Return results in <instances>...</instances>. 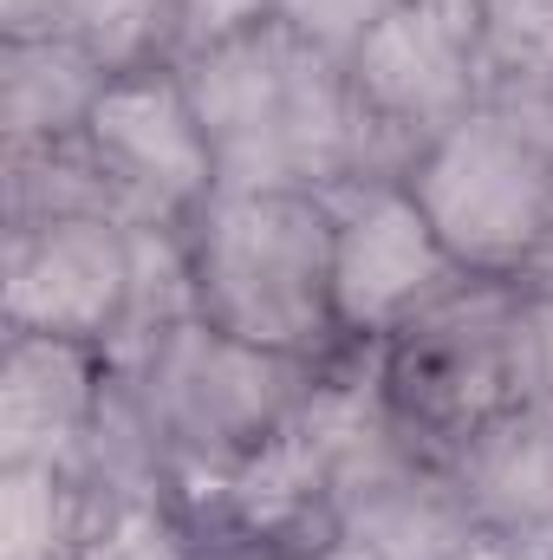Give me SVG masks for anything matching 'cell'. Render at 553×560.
Returning a JSON list of instances; mask_svg holds the SVG:
<instances>
[{
	"label": "cell",
	"mask_w": 553,
	"mask_h": 560,
	"mask_svg": "<svg viewBox=\"0 0 553 560\" xmlns=\"http://www.w3.org/2000/svg\"><path fill=\"white\" fill-rule=\"evenodd\" d=\"M215 150L222 189H339L358 176V105L339 59L261 20L176 66Z\"/></svg>",
	"instance_id": "1"
},
{
	"label": "cell",
	"mask_w": 553,
	"mask_h": 560,
	"mask_svg": "<svg viewBox=\"0 0 553 560\" xmlns=\"http://www.w3.org/2000/svg\"><path fill=\"white\" fill-rule=\"evenodd\" d=\"M189 300L209 326L286 359H352L332 313V215L313 189H215L183 229Z\"/></svg>",
	"instance_id": "2"
},
{
	"label": "cell",
	"mask_w": 553,
	"mask_h": 560,
	"mask_svg": "<svg viewBox=\"0 0 553 560\" xmlns=\"http://www.w3.org/2000/svg\"><path fill=\"white\" fill-rule=\"evenodd\" d=\"M326 372L332 365L248 346V339L209 326L202 313L176 319L169 332H156L143 346L138 359L118 365L143 430H150V443L163 456L169 489L222 476V469L261 456L268 443H280L313 411Z\"/></svg>",
	"instance_id": "3"
},
{
	"label": "cell",
	"mask_w": 553,
	"mask_h": 560,
	"mask_svg": "<svg viewBox=\"0 0 553 560\" xmlns=\"http://www.w3.org/2000/svg\"><path fill=\"white\" fill-rule=\"evenodd\" d=\"M404 183L469 280L553 268V92H489Z\"/></svg>",
	"instance_id": "4"
},
{
	"label": "cell",
	"mask_w": 553,
	"mask_h": 560,
	"mask_svg": "<svg viewBox=\"0 0 553 560\" xmlns=\"http://www.w3.org/2000/svg\"><path fill=\"white\" fill-rule=\"evenodd\" d=\"M365 372L411 436H423L436 456L462 450L482 423L528 398L515 280H462L423 319L372 346Z\"/></svg>",
	"instance_id": "5"
},
{
	"label": "cell",
	"mask_w": 553,
	"mask_h": 560,
	"mask_svg": "<svg viewBox=\"0 0 553 560\" xmlns=\"http://www.w3.org/2000/svg\"><path fill=\"white\" fill-rule=\"evenodd\" d=\"M143 287V229L111 209H59L7 222L0 332H46L118 352Z\"/></svg>",
	"instance_id": "6"
},
{
	"label": "cell",
	"mask_w": 553,
	"mask_h": 560,
	"mask_svg": "<svg viewBox=\"0 0 553 560\" xmlns=\"http://www.w3.org/2000/svg\"><path fill=\"white\" fill-rule=\"evenodd\" d=\"M345 79H352L358 138H365L358 176H398V183L449 125H462L489 98L475 20H456L416 0H404L345 59Z\"/></svg>",
	"instance_id": "7"
},
{
	"label": "cell",
	"mask_w": 553,
	"mask_h": 560,
	"mask_svg": "<svg viewBox=\"0 0 553 560\" xmlns=\"http://www.w3.org/2000/svg\"><path fill=\"white\" fill-rule=\"evenodd\" d=\"M326 215H332V313L345 352L385 346L469 280L443 248V235L430 229V215L416 209L411 183L398 176H352L326 189Z\"/></svg>",
	"instance_id": "8"
},
{
	"label": "cell",
	"mask_w": 553,
	"mask_h": 560,
	"mask_svg": "<svg viewBox=\"0 0 553 560\" xmlns=\"http://www.w3.org/2000/svg\"><path fill=\"white\" fill-rule=\"evenodd\" d=\"M79 150L111 202V215L138 229H189L222 189L202 112L176 66L118 72L79 131Z\"/></svg>",
	"instance_id": "9"
},
{
	"label": "cell",
	"mask_w": 553,
	"mask_h": 560,
	"mask_svg": "<svg viewBox=\"0 0 553 560\" xmlns=\"http://www.w3.org/2000/svg\"><path fill=\"white\" fill-rule=\"evenodd\" d=\"M118 365L98 346L7 332L0 339V463H85Z\"/></svg>",
	"instance_id": "10"
},
{
	"label": "cell",
	"mask_w": 553,
	"mask_h": 560,
	"mask_svg": "<svg viewBox=\"0 0 553 560\" xmlns=\"http://www.w3.org/2000/svg\"><path fill=\"white\" fill-rule=\"evenodd\" d=\"M475 535L553 555V405L521 398L443 456Z\"/></svg>",
	"instance_id": "11"
},
{
	"label": "cell",
	"mask_w": 553,
	"mask_h": 560,
	"mask_svg": "<svg viewBox=\"0 0 553 560\" xmlns=\"http://www.w3.org/2000/svg\"><path fill=\"white\" fill-rule=\"evenodd\" d=\"M125 509L85 463H0V560H92Z\"/></svg>",
	"instance_id": "12"
},
{
	"label": "cell",
	"mask_w": 553,
	"mask_h": 560,
	"mask_svg": "<svg viewBox=\"0 0 553 560\" xmlns=\"http://www.w3.org/2000/svg\"><path fill=\"white\" fill-rule=\"evenodd\" d=\"M111 72L72 39H0V143L7 156L79 143Z\"/></svg>",
	"instance_id": "13"
},
{
	"label": "cell",
	"mask_w": 553,
	"mask_h": 560,
	"mask_svg": "<svg viewBox=\"0 0 553 560\" xmlns=\"http://www.w3.org/2000/svg\"><path fill=\"white\" fill-rule=\"evenodd\" d=\"M0 39H72L118 79L169 66V0H0Z\"/></svg>",
	"instance_id": "14"
},
{
	"label": "cell",
	"mask_w": 553,
	"mask_h": 560,
	"mask_svg": "<svg viewBox=\"0 0 553 560\" xmlns=\"http://www.w3.org/2000/svg\"><path fill=\"white\" fill-rule=\"evenodd\" d=\"M475 46L489 92H553V0H482Z\"/></svg>",
	"instance_id": "15"
},
{
	"label": "cell",
	"mask_w": 553,
	"mask_h": 560,
	"mask_svg": "<svg viewBox=\"0 0 553 560\" xmlns=\"http://www.w3.org/2000/svg\"><path fill=\"white\" fill-rule=\"evenodd\" d=\"M398 7L404 0H268V20L286 26L293 39H306L313 52H326V59L345 66Z\"/></svg>",
	"instance_id": "16"
},
{
	"label": "cell",
	"mask_w": 553,
	"mask_h": 560,
	"mask_svg": "<svg viewBox=\"0 0 553 560\" xmlns=\"http://www.w3.org/2000/svg\"><path fill=\"white\" fill-rule=\"evenodd\" d=\"M521 293V372H528V398L553 405V268L515 280Z\"/></svg>",
	"instance_id": "17"
},
{
	"label": "cell",
	"mask_w": 553,
	"mask_h": 560,
	"mask_svg": "<svg viewBox=\"0 0 553 560\" xmlns=\"http://www.w3.org/2000/svg\"><path fill=\"white\" fill-rule=\"evenodd\" d=\"M416 7H436V13H456V20H475L482 0H416Z\"/></svg>",
	"instance_id": "18"
}]
</instances>
